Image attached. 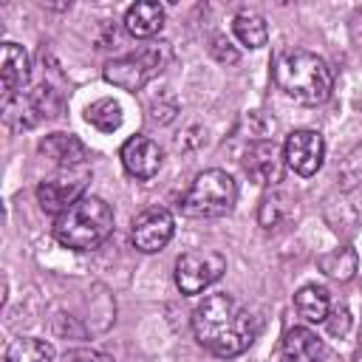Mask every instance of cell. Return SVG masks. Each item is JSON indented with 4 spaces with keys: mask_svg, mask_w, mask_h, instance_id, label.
<instances>
[{
    "mask_svg": "<svg viewBox=\"0 0 362 362\" xmlns=\"http://www.w3.org/2000/svg\"><path fill=\"white\" fill-rule=\"evenodd\" d=\"M192 334L201 348L221 359L240 356L257 337V320L226 291L204 297L192 311Z\"/></svg>",
    "mask_w": 362,
    "mask_h": 362,
    "instance_id": "cell-1",
    "label": "cell"
},
{
    "mask_svg": "<svg viewBox=\"0 0 362 362\" xmlns=\"http://www.w3.org/2000/svg\"><path fill=\"white\" fill-rule=\"evenodd\" d=\"M274 82L300 105H322L331 96L334 74L322 57L294 48L274 59Z\"/></svg>",
    "mask_w": 362,
    "mask_h": 362,
    "instance_id": "cell-2",
    "label": "cell"
},
{
    "mask_svg": "<svg viewBox=\"0 0 362 362\" xmlns=\"http://www.w3.org/2000/svg\"><path fill=\"white\" fill-rule=\"evenodd\" d=\"M113 232V209L99 195H82L54 221V238L74 252L96 249Z\"/></svg>",
    "mask_w": 362,
    "mask_h": 362,
    "instance_id": "cell-3",
    "label": "cell"
},
{
    "mask_svg": "<svg viewBox=\"0 0 362 362\" xmlns=\"http://www.w3.org/2000/svg\"><path fill=\"white\" fill-rule=\"evenodd\" d=\"M238 201V184L223 170H204L195 175L181 198V212L187 218H223Z\"/></svg>",
    "mask_w": 362,
    "mask_h": 362,
    "instance_id": "cell-4",
    "label": "cell"
},
{
    "mask_svg": "<svg viewBox=\"0 0 362 362\" xmlns=\"http://www.w3.org/2000/svg\"><path fill=\"white\" fill-rule=\"evenodd\" d=\"M167 62V48H158V45H147L136 54H127V57H119V59H110L105 65V79L122 90H139L144 88L158 71L161 65Z\"/></svg>",
    "mask_w": 362,
    "mask_h": 362,
    "instance_id": "cell-5",
    "label": "cell"
},
{
    "mask_svg": "<svg viewBox=\"0 0 362 362\" xmlns=\"http://www.w3.org/2000/svg\"><path fill=\"white\" fill-rule=\"evenodd\" d=\"M223 272H226V257L221 252L192 249L175 260V286L181 288V294H201L206 286L221 280Z\"/></svg>",
    "mask_w": 362,
    "mask_h": 362,
    "instance_id": "cell-6",
    "label": "cell"
},
{
    "mask_svg": "<svg viewBox=\"0 0 362 362\" xmlns=\"http://www.w3.org/2000/svg\"><path fill=\"white\" fill-rule=\"evenodd\" d=\"M88 170H68L62 175L45 178L37 187V201L42 206V212L48 215H62L71 204H76L85 195V184H88Z\"/></svg>",
    "mask_w": 362,
    "mask_h": 362,
    "instance_id": "cell-7",
    "label": "cell"
},
{
    "mask_svg": "<svg viewBox=\"0 0 362 362\" xmlns=\"http://www.w3.org/2000/svg\"><path fill=\"white\" fill-rule=\"evenodd\" d=\"M173 229H175V221H173L170 209H164V206H147V209H141L133 218L130 238H133V246L139 252L153 255V252H161L170 243Z\"/></svg>",
    "mask_w": 362,
    "mask_h": 362,
    "instance_id": "cell-8",
    "label": "cell"
},
{
    "mask_svg": "<svg viewBox=\"0 0 362 362\" xmlns=\"http://www.w3.org/2000/svg\"><path fill=\"white\" fill-rule=\"evenodd\" d=\"M283 158H286L288 170H294L297 175L308 178L322 167L325 141H322V136L317 130H294V133L286 136Z\"/></svg>",
    "mask_w": 362,
    "mask_h": 362,
    "instance_id": "cell-9",
    "label": "cell"
},
{
    "mask_svg": "<svg viewBox=\"0 0 362 362\" xmlns=\"http://www.w3.org/2000/svg\"><path fill=\"white\" fill-rule=\"evenodd\" d=\"M283 164L286 158L272 139H257L243 153V170L260 187H274L283 178Z\"/></svg>",
    "mask_w": 362,
    "mask_h": 362,
    "instance_id": "cell-10",
    "label": "cell"
},
{
    "mask_svg": "<svg viewBox=\"0 0 362 362\" xmlns=\"http://www.w3.org/2000/svg\"><path fill=\"white\" fill-rule=\"evenodd\" d=\"M119 156H122L124 170H127L133 178H141V181L153 178V175L158 173V167H161V150H158V144H156L153 139H147V136H130V139L122 144Z\"/></svg>",
    "mask_w": 362,
    "mask_h": 362,
    "instance_id": "cell-11",
    "label": "cell"
},
{
    "mask_svg": "<svg viewBox=\"0 0 362 362\" xmlns=\"http://www.w3.org/2000/svg\"><path fill=\"white\" fill-rule=\"evenodd\" d=\"M325 342L303 325H294L280 339V362H322Z\"/></svg>",
    "mask_w": 362,
    "mask_h": 362,
    "instance_id": "cell-12",
    "label": "cell"
},
{
    "mask_svg": "<svg viewBox=\"0 0 362 362\" xmlns=\"http://www.w3.org/2000/svg\"><path fill=\"white\" fill-rule=\"evenodd\" d=\"M0 76H3V96L6 102L14 99L23 85L28 82V74H31V62H28V54L23 45L17 42H3V51H0Z\"/></svg>",
    "mask_w": 362,
    "mask_h": 362,
    "instance_id": "cell-13",
    "label": "cell"
},
{
    "mask_svg": "<svg viewBox=\"0 0 362 362\" xmlns=\"http://www.w3.org/2000/svg\"><path fill=\"white\" fill-rule=\"evenodd\" d=\"M40 153H42L48 161H54V164H59V167H65V170H76V167L88 158L85 144H82L74 133H48V136L40 141Z\"/></svg>",
    "mask_w": 362,
    "mask_h": 362,
    "instance_id": "cell-14",
    "label": "cell"
},
{
    "mask_svg": "<svg viewBox=\"0 0 362 362\" xmlns=\"http://www.w3.org/2000/svg\"><path fill=\"white\" fill-rule=\"evenodd\" d=\"M164 25V6L156 3V0H141V3H133L124 14V28L133 34V37H153L158 34Z\"/></svg>",
    "mask_w": 362,
    "mask_h": 362,
    "instance_id": "cell-15",
    "label": "cell"
},
{
    "mask_svg": "<svg viewBox=\"0 0 362 362\" xmlns=\"http://www.w3.org/2000/svg\"><path fill=\"white\" fill-rule=\"evenodd\" d=\"M294 308L308 322H325L331 314V297L322 286H303L294 294Z\"/></svg>",
    "mask_w": 362,
    "mask_h": 362,
    "instance_id": "cell-16",
    "label": "cell"
},
{
    "mask_svg": "<svg viewBox=\"0 0 362 362\" xmlns=\"http://www.w3.org/2000/svg\"><path fill=\"white\" fill-rule=\"evenodd\" d=\"M232 31L235 37L246 45V48H263L269 40V25L257 11H240L232 20Z\"/></svg>",
    "mask_w": 362,
    "mask_h": 362,
    "instance_id": "cell-17",
    "label": "cell"
},
{
    "mask_svg": "<svg viewBox=\"0 0 362 362\" xmlns=\"http://www.w3.org/2000/svg\"><path fill=\"white\" fill-rule=\"evenodd\" d=\"M317 266H320V269H322V272H325L331 280L345 283V280H351V277L356 274L359 260H356V252H354L351 246H342V249H334V252L320 255Z\"/></svg>",
    "mask_w": 362,
    "mask_h": 362,
    "instance_id": "cell-18",
    "label": "cell"
},
{
    "mask_svg": "<svg viewBox=\"0 0 362 362\" xmlns=\"http://www.w3.org/2000/svg\"><path fill=\"white\" fill-rule=\"evenodd\" d=\"M6 362H54V348L37 337H20L8 345Z\"/></svg>",
    "mask_w": 362,
    "mask_h": 362,
    "instance_id": "cell-19",
    "label": "cell"
},
{
    "mask_svg": "<svg viewBox=\"0 0 362 362\" xmlns=\"http://www.w3.org/2000/svg\"><path fill=\"white\" fill-rule=\"evenodd\" d=\"M291 215V198L280 189H272L260 198V206H257V221L263 229H274L280 226L286 218Z\"/></svg>",
    "mask_w": 362,
    "mask_h": 362,
    "instance_id": "cell-20",
    "label": "cell"
},
{
    "mask_svg": "<svg viewBox=\"0 0 362 362\" xmlns=\"http://www.w3.org/2000/svg\"><path fill=\"white\" fill-rule=\"evenodd\" d=\"M85 119H88L96 130L113 133V130H119V124H122V107H119V102H113V99H96L93 105L85 107Z\"/></svg>",
    "mask_w": 362,
    "mask_h": 362,
    "instance_id": "cell-21",
    "label": "cell"
},
{
    "mask_svg": "<svg viewBox=\"0 0 362 362\" xmlns=\"http://www.w3.org/2000/svg\"><path fill=\"white\" fill-rule=\"evenodd\" d=\"M339 178H342L345 187L362 184V144L354 147V150L345 156V161L339 164Z\"/></svg>",
    "mask_w": 362,
    "mask_h": 362,
    "instance_id": "cell-22",
    "label": "cell"
},
{
    "mask_svg": "<svg viewBox=\"0 0 362 362\" xmlns=\"http://www.w3.org/2000/svg\"><path fill=\"white\" fill-rule=\"evenodd\" d=\"M62 362H113V356L105 351H96V348H71V351H65Z\"/></svg>",
    "mask_w": 362,
    "mask_h": 362,
    "instance_id": "cell-23",
    "label": "cell"
},
{
    "mask_svg": "<svg viewBox=\"0 0 362 362\" xmlns=\"http://www.w3.org/2000/svg\"><path fill=\"white\" fill-rule=\"evenodd\" d=\"M212 54H215L218 62H226V65H235V62H238V51H235L232 42L223 40V37H215V42H212Z\"/></svg>",
    "mask_w": 362,
    "mask_h": 362,
    "instance_id": "cell-24",
    "label": "cell"
},
{
    "mask_svg": "<svg viewBox=\"0 0 362 362\" xmlns=\"http://www.w3.org/2000/svg\"><path fill=\"white\" fill-rule=\"evenodd\" d=\"M325 322H328V331H331V334H345L348 325H351V314H348L345 305H339V308H334V311L328 314Z\"/></svg>",
    "mask_w": 362,
    "mask_h": 362,
    "instance_id": "cell-25",
    "label": "cell"
},
{
    "mask_svg": "<svg viewBox=\"0 0 362 362\" xmlns=\"http://www.w3.org/2000/svg\"><path fill=\"white\" fill-rule=\"evenodd\" d=\"M351 362H362V351H356V354H354V359H351Z\"/></svg>",
    "mask_w": 362,
    "mask_h": 362,
    "instance_id": "cell-26",
    "label": "cell"
}]
</instances>
